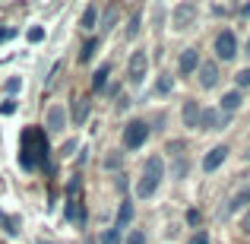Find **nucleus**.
<instances>
[{"label": "nucleus", "mask_w": 250, "mask_h": 244, "mask_svg": "<svg viewBox=\"0 0 250 244\" xmlns=\"http://www.w3.org/2000/svg\"><path fill=\"white\" fill-rule=\"evenodd\" d=\"M48 155V140L38 127L22 130V146H19V162L22 168H38V162Z\"/></svg>", "instance_id": "nucleus-1"}, {"label": "nucleus", "mask_w": 250, "mask_h": 244, "mask_svg": "<svg viewBox=\"0 0 250 244\" xmlns=\"http://www.w3.org/2000/svg\"><path fill=\"white\" fill-rule=\"evenodd\" d=\"M162 177H165V162H162V155H149L146 165H143L140 181H136V197H140V200H149V197L159 190Z\"/></svg>", "instance_id": "nucleus-2"}, {"label": "nucleus", "mask_w": 250, "mask_h": 244, "mask_svg": "<svg viewBox=\"0 0 250 244\" xmlns=\"http://www.w3.org/2000/svg\"><path fill=\"white\" fill-rule=\"evenodd\" d=\"M146 70H149V54H146V51H133V54H130V67H127L130 86H143Z\"/></svg>", "instance_id": "nucleus-3"}, {"label": "nucleus", "mask_w": 250, "mask_h": 244, "mask_svg": "<svg viewBox=\"0 0 250 244\" xmlns=\"http://www.w3.org/2000/svg\"><path fill=\"white\" fill-rule=\"evenodd\" d=\"M196 19V3H190V0H184V3H177L174 10H171V25H174L177 32L190 29Z\"/></svg>", "instance_id": "nucleus-4"}, {"label": "nucleus", "mask_w": 250, "mask_h": 244, "mask_svg": "<svg viewBox=\"0 0 250 244\" xmlns=\"http://www.w3.org/2000/svg\"><path fill=\"white\" fill-rule=\"evenodd\" d=\"M146 140H149L146 121H130L127 127H124V146H127V149H140Z\"/></svg>", "instance_id": "nucleus-5"}, {"label": "nucleus", "mask_w": 250, "mask_h": 244, "mask_svg": "<svg viewBox=\"0 0 250 244\" xmlns=\"http://www.w3.org/2000/svg\"><path fill=\"white\" fill-rule=\"evenodd\" d=\"M80 190H83V184L73 181V190H70V200H67V219L76 222V225H85V206H83Z\"/></svg>", "instance_id": "nucleus-6"}, {"label": "nucleus", "mask_w": 250, "mask_h": 244, "mask_svg": "<svg viewBox=\"0 0 250 244\" xmlns=\"http://www.w3.org/2000/svg\"><path fill=\"white\" fill-rule=\"evenodd\" d=\"M215 54H219L222 61H234V57H238V42H234L231 29L219 32V38H215Z\"/></svg>", "instance_id": "nucleus-7"}, {"label": "nucleus", "mask_w": 250, "mask_h": 244, "mask_svg": "<svg viewBox=\"0 0 250 244\" xmlns=\"http://www.w3.org/2000/svg\"><path fill=\"white\" fill-rule=\"evenodd\" d=\"M63 127H67V111H63V105H51V111H48V130H51V133H61Z\"/></svg>", "instance_id": "nucleus-8"}, {"label": "nucleus", "mask_w": 250, "mask_h": 244, "mask_svg": "<svg viewBox=\"0 0 250 244\" xmlns=\"http://www.w3.org/2000/svg\"><path fill=\"white\" fill-rule=\"evenodd\" d=\"M225 159H228V146H212L206 153V159H203V171H215Z\"/></svg>", "instance_id": "nucleus-9"}, {"label": "nucleus", "mask_w": 250, "mask_h": 244, "mask_svg": "<svg viewBox=\"0 0 250 244\" xmlns=\"http://www.w3.org/2000/svg\"><path fill=\"white\" fill-rule=\"evenodd\" d=\"M196 64H200V57H196V48L181 51V61H177V73H181V76H190V73L196 70Z\"/></svg>", "instance_id": "nucleus-10"}, {"label": "nucleus", "mask_w": 250, "mask_h": 244, "mask_svg": "<svg viewBox=\"0 0 250 244\" xmlns=\"http://www.w3.org/2000/svg\"><path fill=\"white\" fill-rule=\"evenodd\" d=\"M200 83H203V89H212V86L219 83V67H215L212 61L200 67Z\"/></svg>", "instance_id": "nucleus-11"}, {"label": "nucleus", "mask_w": 250, "mask_h": 244, "mask_svg": "<svg viewBox=\"0 0 250 244\" xmlns=\"http://www.w3.org/2000/svg\"><path fill=\"white\" fill-rule=\"evenodd\" d=\"M89 108H92V102H89V98H76V105H73V124H76V127H83V124H85V117H89Z\"/></svg>", "instance_id": "nucleus-12"}, {"label": "nucleus", "mask_w": 250, "mask_h": 244, "mask_svg": "<svg viewBox=\"0 0 250 244\" xmlns=\"http://www.w3.org/2000/svg\"><path fill=\"white\" fill-rule=\"evenodd\" d=\"M196 127H200V130H215V127H219V111H215V108L200 111V121H196Z\"/></svg>", "instance_id": "nucleus-13"}, {"label": "nucleus", "mask_w": 250, "mask_h": 244, "mask_svg": "<svg viewBox=\"0 0 250 244\" xmlns=\"http://www.w3.org/2000/svg\"><path fill=\"white\" fill-rule=\"evenodd\" d=\"M108 73H111V64H102V67L95 70V76H92V89L102 92L104 86H108Z\"/></svg>", "instance_id": "nucleus-14"}, {"label": "nucleus", "mask_w": 250, "mask_h": 244, "mask_svg": "<svg viewBox=\"0 0 250 244\" xmlns=\"http://www.w3.org/2000/svg\"><path fill=\"white\" fill-rule=\"evenodd\" d=\"M196 121H200L196 102H184V127H196Z\"/></svg>", "instance_id": "nucleus-15"}, {"label": "nucleus", "mask_w": 250, "mask_h": 244, "mask_svg": "<svg viewBox=\"0 0 250 244\" xmlns=\"http://www.w3.org/2000/svg\"><path fill=\"white\" fill-rule=\"evenodd\" d=\"M130 219H133V203L124 200V206L117 209V222H114V228H127V225H130Z\"/></svg>", "instance_id": "nucleus-16"}, {"label": "nucleus", "mask_w": 250, "mask_h": 244, "mask_svg": "<svg viewBox=\"0 0 250 244\" xmlns=\"http://www.w3.org/2000/svg\"><path fill=\"white\" fill-rule=\"evenodd\" d=\"M238 108H241V92H225V95H222V111L231 114V111H238Z\"/></svg>", "instance_id": "nucleus-17"}, {"label": "nucleus", "mask_w": 250, "mask_h": 244, "mask_svg": "<svg viewBox=\"0 0 250 244\" xmlns=\"http://www.w3.org/2000/svg\"><path fill=\"white\" fill-rule=\"evenodd\" d=\"M250 203V187L247 190H241V194H234L231 197V203H228V213H241V209H244Z\"/></svg>", "instance_id": "nucleus-18"}, {"label": "nucleus", "mask_w": 250, "mask_h": 244, "mask_svg": "<svg viewBox=\"0 0 250 244\" xmlns=\"http://www.w3.org/2000/svg\"><path fill=\"white\" fill-rule=\"evenodd\" d=\"M95 22H98V10H95V3H89L83 10V29H95Z\"/></svg>", "instance_id": "nucleus-19"}, {"label": "nucleus", "mask_w": 250, "mask_h": 244, "mask_svg": "<svg viewBox=\"0 0 250 244\" xmlns=\"http://www.w3.org/2000/svg\"><path fill=\"white\" fill-rule=\"evenodd\" d=\"M95 48H98V42H95V38H89V42L83 44V51H80V61H83V64H89V61H92V54H95Z\"/></svg>", "instance_id": "nucleus-20"}, {"label": "nucleus", "mask_w": 250, "mask_h": 244, "mask_svg": "<svg viewBox=\"0 0 250 244\" xmlns=\"http://www.w3.org/2000/svg\"><path fill=\"white\" fill-rule=\"evenodd\" d=\"M140 13H133V16H130V25H127V38H136V32H140Z\"/></svg>", "instance_id": "nucleus-21"}, {"label": "nucleus", "mask_w": 250, "mask_h": 244, "mask_svg": "<svg viewBox=\"0 0 250 244\" xmlns=\"http://www.w3.org/2000/svg\"><path fill=\"white\" fill-rule=\"evenodd\" d=\"M127 244H146V232H143V228H133L130 238H127Z\"/></svg>", "instance_id": "nucleus-22"}, {"label": "nucleus", "mask_w": 250, "mask_h": 244, "mask_svg": "<svg viewBox=\"0 0 250 244\" xmlns=\"http://www.w3.org/2000/svg\"><path fill=\"white\" fill-rule=\"evenodd\" d=\"M102 244H121V228H111V232L102 238Z\"/></svg>", "instance_id": "nucleus-23"}, {"label": "nucleus", "mask_w": 250, "mask_h": 244, "mask_svg": "<svg viewBox=\"0 0 250 244\" xmlns=\"http://www.w3.org/2000/svg\"><path fill=\"white\" fill-rule=\"evenodd\" d=\"M19 89H22V80H16V76H10L3 83V92H19Z\"/></svg>", "instance_id": "nucleus-24"}, {"label": "nucleus", "mask_w": 250, "mask_h": 244, "mask_svg": "<svg viewBox=\"0 0 250 244\" xmlns=\"http://www.w3.org/2000/svg\"><path fill=\"white\" fill-rule=\"evenodd\" d=\"M155 92H159V95H165V92H171V80H168V76H162V80H159V86H155Z\"/></svg>", "instance_id": "nucleus-25"}, {"label": "nucleus", "mask_w": 250, "mask_h": 244, "mask_svg": "<svg viewBox=\"0 0 250 244\" xmlns=\"http://www.w3.org/2000/svg\"><path fill=\"white\" fill-rule=\"evenodd\" d=\"M234 80H238V86H241V89H244V86L250 89V70H241V73L234 76Z\"/></svg>", "instance_id": "nucleus-26"}, {"label": "nucleus", "mask_w": 250, "mask_h": 244, "mask_svg": "<svg viewBox=\"0 0 250 244\" xmlns=\"http://www.w3.org/2000/svg\"><path fill=\"white\" fill-rule=\"evenodd\" d=\"M25 38H29V42H42V38H44V29H38V25H35V29H29V35H25Z\"/></svg>", "instance_id": "nucleus-27"}, {"label": "nucleus", "mask_w": 250, "mask_h": 244, "mask_svg": "<svg viewBox=\"0 0 250 244\" xmlns=\"http://www.w3.org/2000/svg\"><path fill=\"white\" fill-rule=\"evenodd\" d=\"M187 244H209V235H206V232H196V235H193V238H190Z\"/></svg>", "instance_id": "nucleus-28"}, {"label": "nucleus", "mask_w": 250, "mask_h": 244, "mask_svg": "<svg viewBox=\"0 0 250 244\" xmlns=\"http://www.w3.org/2000/svg\"><path fill=\"white\" fill-rule=\"evenodd\" d=\"M13 111H16V105H13V102H3V105H0V114H13Z\"/></svg>", "instance_id": "nucleus-29"}, {"label": "nucleus", "mask_w": 250, "mask_h": 244, "mask_svg": "<svg viewBox=\"0 0 250 244\" xmlns=\"http://www.w3.org/2000/svg\"><path fill=\"white\" fill-rule=\"evenodd\" d=\"M187 222H190V225H200V213H196V209H190V213H187Z\"/></svg>", "instance_id": "nucleus-30"}, {"label": "nucleus", "mask_w": 250, "mask_h": 244, "mask_svg": "<svg viewBox=\"0 0 250 244\" xmlns=\"http://www.w3.org/2000/svg\"><path fill=\"white\" fill-rule=\"evenodd\" d=\"M13 35H16V29H0V42H10Z\"/></svg>", "instance_id": "nucleus-31"}, {"label": "nucleus", "mask_w": 250, "mask_h": 244, "mask_svg": "<svg viewBox=\"0 0 250 244\" xmlns=\"http://www.w3.org/2000/svg\"><path fill=\"white\" fill-rule=\"evenodd\" d=\"M241 232L250 235V209H247V216H244V222H241Z\"/></svg>", "instance_id": "nucleus-32"}, {"label": "nucleus", "mask_w": 250, "mask_h": 244, "mask_svg": "<svg viewBox=\"0 0 250 244\" xmlns=\"http://www.w3.org/2000/svg\"><path fill=\"white\" fill-rule=\"evenodd\" d=\"M73 149H76V140H70V143H63V149H61V153H63V155H70Z\"/></svg>", "instance_id": "nucleus-33"}, {"label": "nucleus", "mask_w": 250, "mask_h": 244, "mask_svg": "<svg viewBox=\"0 0 250 244\" xmlns=\"http://www.w3.org/2000/svg\"><path fill=\"white\" fill-rule=\"evenodd\" d=\"M244 16H247V19H250V3H247V6H244Z\"/></svg>", "instance_id": "nucleus-34"}, {"label": "nucleus", "mask_w": 250, "mask_h": 244, "mask_svg": "<svg viewBox=\"0 0 250 244\" xmlns=\"http://www.w3.org/2000/svg\"><path fill=\"white\" fill-rule=\"evenodd\" d=\"M247 54H250V38H247Z\"/></svg>", "instance_id": "nucleus-35"}, {"label": "nucleus", "mask_w": 250, "mask_h": 244, "mask_svg": "<svg viewBox=\"0 0 250 244\" xmlns=\"http://www.w3.org/2000/svg\"><path fill=\"white\" fill-rule=\"evenodd\" d=\"M38 244H51V241H44V238H42V241H38Z\"/></svg>", "instance_id": "nucleus-36"}, {"label": "nucleus", "mask_w": 250, "mask_h": 244, "mask_svg": "<svg viewBox=\"0 0 250 244\" xmlns=\"http://www.w3.org/2000/svg\"><path fill=\"white\" fill-rule=\"evenodd\" d=\"M247 162H250V149H247Z\"/></svg>", "instance_id": "nucleus-37"}]
</instances>
